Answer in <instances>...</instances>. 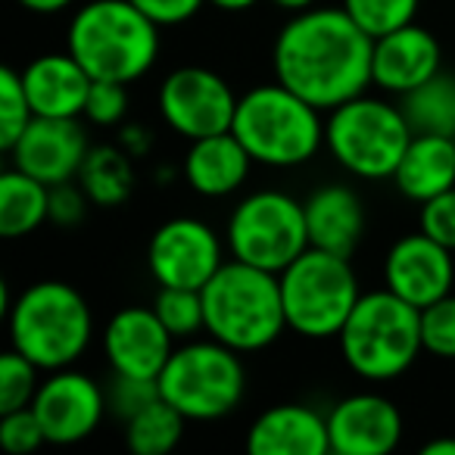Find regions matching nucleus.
Masks as SVG:
<instances>
[{
    "mask_svg": "<svg viewBox=\"0 0 455 455\" xmlns=\"http://www.w3.org/2000/svg\"><path fill=\"white\" fill-rule=\"evenodd\" d=\"M374 38L343 7H309L284 22L272 44V69L322 113L365 94L371 84Z\"/></svg>",
    "mask_w": 455,
    "mask_h": 455,
    "instance_id": "f257e3e1",
    "label": "nucleus"
},
{
    "mask_svg": "<svg viewBox=\"0 0 455 455\" xmlns=\"http://www.w3.org/2000/svg\"><path fill=\"white\" fill-rule=\"evenodd\" d=\"M66 51L94 82H140L159 60V26L132 0H88L66 32Z\"/></svg>",
    "mask_w": 455,
    "mask_h": 455,
    "instance_id": "f03ea898",
    "label": "nucleus"
},
{
    "mask_svg": "<svg viewBox=\"0 0 455 455\" xmlns=\"http://www.w3.org/2000/svg\"><path fill=\"white\" fill-rule=\"evenodd\" d=\"M206 334L237 353L268 349L287 331L284 299L278 275L225 259V266L203 287Z\"/></svg>",
    "mask_w": 455,
    "mask_h": 455,
    "instance_id": "7ed1b4c3",
    "label": "nucleus"
},
{
    "mask_svg": "<svg viewBox=\"0 0 455 455\" xmlns=\"http://www.w3.org/2000/svg\"><path fill=\"white\" fill-rule=\"evenodd\" d=\"M10 347L41 371L72 368L91 347L94 318L82 293L66 281H35L7 309Z\"/></svg>",
    "mask_w": 455,
    "mask_h": 455,
    "instance_id": "20e7f679",
    "label": "nucleus"
},
{
    "mask_svg": "<svg viewBox=\"0 0 455 455\" xmlns=\"http://www.w3.org/2000/svg\"><path fill=\"white\" fill-rule=\"evenodd\" d=\"M231 132L247 147L253 163L268 169H297L324 147L322 109L278 78L241 94Z\"/></svg>",
    "mask_w": 455,
    "mask_h": 455,
    "instance_id": "39448f33",
    "label": "nucleus"
},
{
    "mask_svg": "<svg viewBox=\"0 0 455 455\" xmlns=\"http://www.w3.org/2000/svg\"><path fill=\"white\" fill-rule=\"evenodd\" d=\"M337 343L347 368L362 380H396L424 353L421 309L387 287L362 293Z\"/></svg>",
    "mask_w": 455,
    "mask_h": 455,
    "instance_id": "423d86ee",
    "label": "nucleus"
},
{
    "mask_svg": "<svg viewBox=\"0 0 455 455\" xmlns=\"http://www.w3.org/2000/svg\"><path fill=\"white\" fill-rule=\"evenodd\" d=\"M241 355L209 334L206 340L190 337L165 362L159 393L188 421H219L231 415L247 393V368Z\"/></svg>",
    "mask_w": 455,
    "mask_h": 455,
    "instance_id": "0eeeda50",
    "label": "nucleus"
},
{
    "mask_svg": "<svg viewBox=\"0 0 455 455\" xmlns=\"http://www.w3.org/2000/svg\"><path fill=\"white\" fill-rule=\"evenodd\" d=\"M287 328L306 340H337L359 303V278L347 256L309 247L278 275Z\"/></svg>",
    "mask_w": 455,
    "mask_h": 455,
    "instance_id": "6e6552de",
    "label": "nucleus"
},
{
    "mask_svg": "<svg viewBox=\"0 0 455 455\" xmlns=\"http://www.w3.org/2000/svg\"><path fill=\"white\" fill-rule=\"evenodd\" d=\"M411 134L399 103L368 94L340 103L324 119V147L334 163L365 181L393 178Z\"/></svg>",
    "mask_w": 455,
    "mask_h": 455,
    "instance_id": "1a4fd4ad",
    "label": "nucleus"
},
{
    "mask_svg": "<svg viewBox=\"0 0 455 455\" xmlns=\"http://www.w3.org/2000/svg\"><path fill=\"white\" fill-rule=\"evenodd\" d=\"M225 243L231 259L281 275L309 250L303 203L284 190H256L228 215Z\"/></svg>",
    "mask_w": 455,
    "mask_h": 455,
    "instance_id": "9d476101",
    "label": "nucleus"
},
{
    "mask_svg": "<svg viewBox=\"0 0 455 455\" xmlns=\"http://www.w3.org/2000/svg\"><path fill=\"white\" fill-rule=\"evenodd\" d=\"M235 88L206 66H181L159 84V116L175 134L200 140L209 134L231 132L237 113Z\"/></svg>",
    "mask_w": 455,
    "mask_h": 455,
    "instance_id": "9b49d317",
    "label": "nucleus"
},
{
    "mask_svg": "<svg viewBox=\"0 0 455 455\" xmlns=\"http://www.w3.org/2000/svg\"><path fill=\"white\" fill-rule=\"evenodd\" d=\"M221 266H225L221 237L194 215L163 221L147 243V268L159 287L203 291Z\"/></svg>",
    "mask_w": 455,
    "mask_h": 455,
    "instance_id": "f8f14e48",
    "label": "nucleus"
},
{
    "mask_svg": "<svg viewBox=\"0 0 455 455\" xmlns=\"http://www.w3.org/2000/svg\"><path fill=\"white\" fill-rule=\"evenodd\" d=\"M32 409L44 427L47 443L53 446H72V443L88 440L109 415L107 390L91 374L76 371V368H60V371H51L47 380H41Z\"/></svg>",
    "mask_w": 455,
    "mask_h": 455,
    "instance_id": "ddd939ff",
    "label": "nucleus"
},
{
    "mask_svg": "<svg viewBox=\"0 0 455 455\" xmlns=\"http://www.w3.org/2000/svg\"><path fill=\"white\" fill-rule=\"evenodd\" d=\"M384 287L396 297L409 299L411 306L436 303L452 293L455 287V253L418 228L415 235H405L387 250L384 259Z\"/></svg>",
    "mask_w": 455,
    "mask_h": 455,
    "instance_id": "4468645a",
    "label": "nucleus"
},
{
    "mask_svg": "<svg viewBox=\"0 0 455 455\" xmlns=\"http://www.w3.org/2000/svg\"><path fill=\"white\" fill-rule=\"evenodd\" d=\"M88 150V134L78 119L35 116L10 150V163L53 188V184L76 181Z\"/></svg>",
    "mask_w": 455,
    "mask_h": 455,
    "instance_id": "2eb2a0df",
    "label": "nucleus"
},
{
    "mask_svg": "<svg viewBox=\"0 0 455 455\" xmlns=\"http://www.w3.org/2000/svg\"><path fill=\"white\" fill-rule=\"evenodd\" d=\"M103 353L116 374L159 380L169 355L175 353V337L159 322L153 306H125L103 328Z\"/></svg>",
    "mask_w": 455,
    "mask_h": 455,
    "instance_id": "dca6fc26",
    "label": "nucleus"
},
{
    "mask_svg": "<svg viewBox=\"0 0 455 455\" xmlns=\"http://www.w3.org/2000/svg\"><path fill=\"white\" fill-rule=\"evenodd\" d=\"M328 430L337 455H387L403 440V415L393 399L365 390L334 403Z\"/></svg>",
    "mask_w": 455,
    "mask_h": 455,
    "instance_id": "f3484780",
    "label": "nucleus"
},
{
    "mask_svg": "<svg viewBox=\"0 0 455 455\" xmlns=\"http://www.w3.org/2000/svg\"><path fill=\"white\" fill-rule=\"evenodd\" d=\"M440 72V41L424 26H409L374 38L371 84L387 94H409Z\"/></svg>",
    "mask_w": 455,
    "mask_h": 455,
    "instance_id": "a211bd4d",
    "label": "nucleus"
},
{
    "mask_svg": "<svg viewBox=\"0 0 455 455\" xmlns=\"http://www.w3.org/2000/svg\"><path fill=\"white\" fill-rule=\"evenodd\" d=\"M253 455H324L331 452L328 415L312 405L281 403L266 409L247 434Z\"/></svg>",
    "mask_w": 455,
    "mask_h": 455,
    "instance_id": "6ab92c4d",
    "label": "nucleus"
},
{
    "mask_svg": "<svg viewBox=\"0 0 455 455\" xmlns=\"http://www.w3.org/2000/svg\"><path fill=\"white\" fill-rule=\"evenodd\" d=\"M94 78L69 51L41 53L22 69L28 103L35 116H53V119H78L84 116V100Z\"/></svg>",
    "mask_w": 455,
    "mask_h": 455,
    "instance_id": "aec40b11",
    "label": "nucleus"
},
{
    "mask_svg": "<svg viewBox=\"0 0 455 455\" xmlns=\"http://www.w3.org/2000/svg\"><path fill=\"white\" fill-rule=\"evenodd\" d=\"M309 247L353 259L365 235V206L349 184H324L303 200Z\"/></svg>",
    "mask_w": 455,
    "mask_h": 455,
    "instance_id": "412c9836",
    "label": "nucleus"
},
{
    "mask_svg": "<svg viewBox=\"0 0 455 455\" xmlns=\"http://www.w3.org/2000/svg\"><path fill=\"white\" fill-rule=\"evenodd\" d=\"M253 165V156L237 140V134L221 132L200 140H190L181 172L194 194L219 200V196H231L235 190H241L247 184Z\"/></svg>",
    "mask_w": 455,
    "mask_h": 455,
    "instance_id": "4be33fe9",
    "label": "nucleus"
},
{
    "mask_svg": "<svg viewBox=\"0 0 455 455\" xmlns=\"http://www.w3.org/2000/svg\"><path fill=\"white\" fill-rule=\"evenodd\" d=\"M393 184L405 200L424 203L455 188V138L446 134H411Z\"/></svg>",
    "mask_w": 455,
    "mask_h": 455,
    "instance_id": "5701e85b",
    "label": "nucleus"
},
{
    "mask_svg": "<svg viewBox=\"0 0 455 455\" xmlns=\"http://www.w3.org/2000/svg\"><path fill=\"white\" fill-rule=\"evenodd\" d=\"M44 221H51V184L38 181L28 172L4 169L0 175V237L20 241L35 235Z\"/></svg>",
    "mask_w": 455,
    "mask_h": 455,
    "instance_id": "b1692460",
    "label": "nucleus"
},
{
    "mask_svg": "<svg viewBox=\"0 0 455 455\" xmlns=\"http://www.w3.org/2000/svg\"><path fill=\"white\" fill-rule=\"evenodd\" d=\"M132 153L122 144H97L88 150L84 165L78 172V184L91 196L94 206L116 209L132 196L134 190V165Z\"/></svg>",
    "mask_w": 455,
    "mask_h": 455,
    "instance_id": "393cba45",
    "label": "nucleus"
},
{
    "mask_svg": "<svg viewBox=\"0 0 455 455\" xmlns=\"http://www.w3.org/2000/svg\"><path fill=\"white\" fill-rule=\"evenodd\" d=\"M399 107L415 134H446L455 138V76L436 72L424 84L399 97Z\"/></svg>",
    "mask_w": 455,
    "mask_h": 455,
    "instance_id": "a878e982",
    "label": "nucleus"
},
{
    "mask_svg": "<svg viewBox=\"0 0 455 455\" xmlns=\"http://www.w3.org/2000/svg\"><path fill=\"white\" fill-rule=\"evenodd\" d=\"M188 418L163 396L125 421V443L134 455H169L181 443Z\"/></svg>",
    "mask_w": 455,
    "mask_h": 455,
    "instance_id": "bb28decb",
    "label": "nucleus"
},
{
    "mask_svg": "<svg viewBox=\"0 0 455 455\" xmlns=\"http://www.w3.org/2000/svg\"><path fill=\"white\" fill-rule=\"evenodd\" d=\"M159 322L169 328L175 340H190L206 331V309H203V291L194 287H159L153 299Z\"/></svg>",
    "mask_w": 455,
    "mask_h": 455,
    "instance_id": "cd10ccee",
    "label": "nucleus"
},
{
    "mask_svg": "<svg viewBox=\"0 0 455 455\" xmlns=\"http://www.w3.org/2000/svg\"><path fill=\"white\" fill-rule=\"evenodd\" d=\"M32 119H35V109L28 103L22 72L4 66L0 69V150L4 153L13 150V144L22 138V132H26Z\"/></svg>",
    "mask_w": 455,
    "mask_h": 455,
    "instance_id": "c85d7f7f",
    "label": "nucleus"
},
{
    "mask_svg": "<svg viewBox=\"0 0 455 455\" xmlns=\"http://www.w3.org/2000/svg\"><path fill=\"white\" fill-rule=\"evenodd\" d=\"M418 4L421 0H343L340 7L353 16V22L371 38L415 22Z\"/></svg>",
    "mask_w": 455,
    "mask_h": 455,
    "instance_id": "c756f323",
    "label": "nucleus"
},
{
    "mask_svg": "<svg viewBox=\"0 0 455 455\" xmlns=\"http://www.w3.org/2000/svg\"><path fill=\"white\" fill-rule=\"evenodd\" d=\"M41 368L35 362H28L20 349L10 347L7 353L0 355V415L4 411L28 409L35 403L38 393Z\"/></svg>",
    "mask_w": 455,
    "mask_h": 455,
    "instance_id": "7c9ffc66",
    "label": "nucleus"
},
{
    "mask_svg": "<svg viewBox=\"0 0 455 455\" xmlns=\"http://www.w3.org/2000/svg\"><path fill=\"white\" fill-rule=\"evenodd\" d=\"M421 347L434 359H455V293L421 309Z\"/></svg>",
    "mask_w": 455,
    "mask_h": 455,
    "instance_id": "2f4dec72",
    "label": "nucleus"
},
{
    "mask_svg": "<svg viewBox=\"0 0 455 455\" xmlns=\"http://www.w3.org/2000/svg\"><path fill=\"white\" fill-rule=\"evenodd\" d=\"M107 390V409L109 415H116L119 421L134 418L140 409H147L150 403H156L163 393H159V380L150 378H134V374H116L109 378Z\"/></svg>",
    "mask_w": 455,
    "mask_h": 455,
    "instance_id": "473e14b6",
    "label": "nucleus"
},
{
    "mask_svg": "<svg viewBox=\"0 0 455 455\" xmlns=\"http://www.w3.org/2000/svg\"><path fill=\"white\" fill-rule=\"evenodd\" d=\"M47 443L44 427H41L35 409H16L0 415V446L10 455H32Z\"/></svg>",
    "mask_w": 455,
    "mask_h": 455,
    "instance_id": "72a5a7b5",
    "label": "nucleus"
},
{
    "mask_svg": "<svg viewBox=\"0 0 455 455\" xmlns=\"http://www.w3.org/2000/svg\"><path fill=\"white\" fill-rule=\"evenodd\" d=\"M128 116V84L122 82H91L88 100H84V119L91 125L113 128L122 125Z\"/></svg>",
    "mask_w": 455,
    "mask_h": 455,
    "instance_id": "f704fd0d",
    "label": "nucleus"
},
{
    "mask_svg": "<svg viewBox=\"0 0 455 455\" xmlns=\"http://www.w3.org/2000/svg\"><path fill=\"white\" fill-rule=\"evenodd\" d=\"M418 228L427 237H434L436 243H443V247H449L455 253V188L443 190V194L421 203Z\"/></svg>",
    "mask_w": 455,
    "mask_h": 455,
    "instance_id": "c9c22d12",
    "label": "nucleus"
},
{
    "mask_svg": "<svg viewBox=\"0 0 455 455\" xmlns=\"http://www.w3.org/2000/svg\"><path fill=\"white\" fill-rule=\"evenodd\" d=\"M88 206H94L91 203V196L84 194V188L76 181H63V184H53L51 188V221L60 228H76L84 221V215H88Z\"/></svg>",
    "mask_w": 455,
    "mask_h": 455,
    "instance_id": "e433bc0d",
    "label": "nucleus"
},
{
    "mask_svg": "<svg viewBox=\"0 0 455 455\" xmlns=\"http://www.w3.org/2000/svg\"><path fill=\"white\" fill-rule=\"evenodd\" d=\"M132 4L144 16H150L159 28L184 26L206 7V0H132Z\"/></svg>",
    "mask_w": 455,
    "mask_h": 455,
    "instance_id": "4c0bfd02",
    "label": "nucleus"
},
{
    "mask_svg": "<svg viewBox=\"0 0 455 455\" xmlns=\"http://www.w3.org/2000/svg\"><path fill=\"white\" fill-rule=\"evenodd\" d=\"M119 144L125 147V150L132 153L134 159H138V156H144V153L150 150L153 138H150V132H147L144 125H122V132H119Z\"/></svg>",
    "mask_w": 455,
    "mask_h": 455,
    "instance_id": "58836bf2",
    "label": "nucleus"
},
{
    "mask_svg": "<svg viewBox=\"0 0 455 455\" xmlns=\"http://www.w3.org/2000/svg\"><path fill=\"white\" fill-rule=\"evenodd\" d=\"M22 10H28V13H38V16H53V13H63V10H69L76 0H16Z\"/></svg>",
    "mask_w": 455,
    "mask_h": 455,
    "instance_id": "ea45409f",
    "label": "nucleus"
},
{
    "mask_svg": "<svg viewBox=\"0 0 455 455\" xmlns=\"http://www.w3.org/2000/svg\"><path fill=\"white\" fill-rule=\"evenodd\" d=\"M209 7L221 10V13H247V10H253L259 0H206Z\"/></svg>",
    "mask_w": 455,
    "mask_h": 455,
    "instance_id": "a19ab883",
    "label": "nucleus"
},
{
    "mask_svg": "<svg viewBox=\"0 0 455 455\" xmlns=\"http://www.w3.org/2000/svg\"><path fill=\"white\" fill-rule=\"evenodd\" d=\"M421 455H455V436H436V440L424 443Z\"/></svg>",
    "mask_w": 455,
    "mask_h": 455,
    "instance_id": "79ce46f5",
    "label": "nucleus"
},
{
    "mask_svg": "<svg viewBox=\"0 0 455 455\" xmlns=\"http://www.w3.org/2000/svg\"><path fill=\"white\" fill-rule=\"evenodd\" d=\"M275 7L278 10H284V13H303V10H309V7H318V0H272Z\"/></svg>",
    "mask_w": 455,
    "mask_h": 455,
    "instance_id": "37998d69",
    "label": "nucleus"
}]
</instances>
